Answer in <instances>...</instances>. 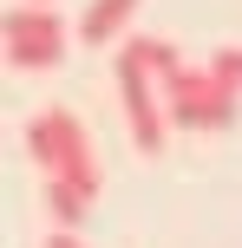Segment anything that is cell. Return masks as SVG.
<instances>
[{
    "label": "cell",
    "instance_id": "cell-7",
    "mask_svg": "<svg viewBox=\"0 0 242 248\" xmlns=\"http://www.w3.org/2000/svg\"><path fill=\"white\" fill-rule=\"evenodd\" d=\"M125 52H131V59H138V65H144V72H151V78H157V85H164V78H170V72H177V65H183L170 39H131Z\"/></svg>",
    "mask_w": 242,
    "mask_h": 248
},
{
    "label": "cell",
    "instance_id": "cell-6",
    "mask_svg": "<svg viewBox=\"0 0 242 248\" xmlns=\"http://www.w3.org/2000/svg\"><path fill=\"white\" fill-rule=\"evenodd\" d=\"M92 202H98V196H85V189L52 183V176H46V209H52V222H59V229H79V222L92 216Z\"/></svg>",
    "mask_w": 242,
    "mask_h": 248
},
{
    "label": "cell",
    "instance_id": "cell-3",
    "mask_svg": "<svg viewBox=\"0 0 242 248\" xmlns=\"http://www.w3.org/2000/svg\"><path fill=\"white\" fill-rule=\"evenodd\" d=\"M65 20L52 13V0H26V7L0 13V59L13 72H52L65 59Z\"/></svg>",
    "mask_w": 242,
    "mask_h": 248
},
{
    "label": "cell",
    "instance_id": "cell-9",
    "mask_svg": "<svg viewBox=\"0 0 242 248\" xmlns=\"http://www.w3.org/2000/svg\"><path fill=\"white\" fill-rule=\"evenodd\" d=\"M46 248H85V242H79V229H52V235H46Z\"/></svg>",
    "mask_w": 242,
    "mask_h": 248
},
{
    "label": "cell",
    "instance_id": "cell-4",
    "mask_svg": "<svg viewBox=\"0 0 242 248\" xmlns=\"http://www.w3.org/2000/svg\"><path fill=\"white\" fill-rule=\"evenodd\" d=\"M118 105H125V124H131V144L144 150V157H164L170 144V118H164V92H157V78L144 72L131 52H118Z\"/></svg>",
    "mask_w": 242,
    "mask_h": 248
},
{
    "label": "cell",
    "instance_id": "cell-1",
    "mask_svg": "<svg viewBox=\"0 0 242 248\" xmlns=\"http://www.w3.org/2000/svg\"><path fill=\"white\" fill-rule=\"evenodd\" d=\"M26 150H33V163L52 176V183H72V189H85V196H98V189H105L92 131H85L72 111H59V105L39 111V118H26Z\"/></svg>",
    "mask_w": 242,
    "mask_h": 248
},
{
    "label": "cell",
    "instance_id": "cell-2",
    "mask_svg": "<svg viewBox=\"0 0 242 248\" xmlns=\"http://www.w3.org/2000/svg\"><path fill=\"white\" fill-rule=\"evenodd\" d=\"M157 92H164V118L177 131H223V124H236V98H242L210 65H177Z\"/></svg>",
    "mask_w": 242,
    "mask_h": 248
},
{
    "label": "cell",
    "instance_id": "cell-8",
    "mask_svg": "<svg viewBox=\"0 0 242 248\" xmlns=\"http://www.w3.org/2000/svg\"><path fill=\"white\" fill-rule=\"evenodd\" d=\"M210 72H216V78H229V85L242 92V46H216V59H210Z\"/></svg>",
    "mask_w": 242,
    "mask_h": 248
},
{
    "label": "cell",
    "instance_id": "cell-5",
    "mask_svg": "<svg viewBox=\"0 0 242 248\" xmlns=\"http://www.w3.org/2000/svg\"><path fill=\"white\" fill-rule=\"evenodd\" d=\"M131 13H138V0H92L85 20H79V39H85V46H112L131 26Z\"/></svg>",
    "mask_w": 242,
    "mask_h": 248
}]
</instances>
